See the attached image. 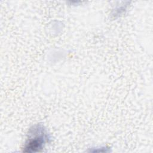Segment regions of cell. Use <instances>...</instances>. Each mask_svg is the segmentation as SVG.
Segmentation results:
<instances>
[{
    "instance_id": "1",
    "label": "cell",
    "mask_w": 153,
    "mask_h": 153,
    "mask_svg": "<svg viewBox=\"0 0 153 153\" xmlns=\"http://www.w3.org/2000/svg\"><path fill=\"white\" fill-rule=\"evenodd\" d=\"M49 137L43 126L37 125L32 129L29 133V137L26 143L25 151L36 152L42 149Z\"/></svg>"
}]
</instances>
